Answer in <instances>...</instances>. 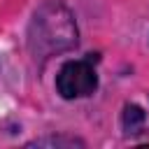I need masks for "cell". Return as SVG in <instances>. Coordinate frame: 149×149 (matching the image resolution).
Returning a JSON list of instances; mask_svg holds the SVG:
<instances>
[{
    "instance_id": "obj_3",
    "label": "cell",
    "mask_w": 149,
    "mask_h": 149,
    "mask_svg": "<svg viewBox=\"0 0 149 149\" xmlns=\"http://www.w3.org/2000/svg\"><path fill=\"white\" fill-rule=\"evenodd\" d=\"M144 121H147V114H144L142 107H137V105H126L123 107L121 123H123V130L128 135H137L144 128Z\"/></svg>"
},
{
    "instance_id": "obj_1",
    "label": "cell",
    "mask_w": 149,
    "mask_h": 149,
    "mask_svg": "<svg viewBox=\"0 0 149 149\" xmlns=\"http://www.w3.org/2000/svg\"><path fill=\"white\" fill-rule=\"evenodd\" d=\"M28 44L35 58H49L77 44V23L61 0H47L37 7L28 30Z\"/></svg>"
},
{
    "instance_id": "obj_2",
    "label": "cell",
    "mask_w": 149,
    "mask_h": 149,
    "mask_svg": "<svg viewBox=\"0 0 149 149\" xmlns=\"http://www.w3.org/2000/svg\"><path fill=\"white\" fill-rule=\"evenodd\" d=\"M56 88L63 98H86L98 88V74L91 65V61H70L58 70Z\"/></svg>"
}]
</instances>
